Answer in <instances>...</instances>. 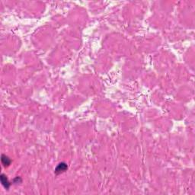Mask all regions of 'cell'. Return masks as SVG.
Here are the masks:
<instances>
[{
  "instance_id": "6da1fadb",
  "label": "cell",
  "mask_w": 195,
  "mask_h": 195,
  "mask_svg": "<svg viewBox=\"0 0 195 195\" xmlns=\"http://www.w3.org/2000/svg\"><path fill=\"white\" fill-rule=\"evenodd\" d=\"M67 165H66V163H64V162H62V163H59L58 166H57V167L56 168V169H55V173L57 174V175H59V174H61V173L64 172L67 169Z\"/></svg>"
},
{
  "instance_id": "3957f363",
  "label": "cell",
  "mask_w": 195,
  "mask_h": 195,
  "mask_svg": "<svg viewBox=\"0 0 195 195\" xmlns=\"http://www.w3.org/2000/svg\"><path fill=\"white\" fill-rule=\"evenodd\" d=\"M1 160H2V165L5 166V167H8L9 166H10L11 164V159H9V157L6 156L5 155H2V157H1Z\"/></svg>"
},
{
  "instance_id": "7a4b0ae2",
  "label": "cell",
  "mask_w": 195,
  "mask_h": 195,
  "mask_svg": "<svg viewBox=\"0 0 195 195\" xmlns=\"http://www.w3.org/2000/svg\"><path fill=\"white\" fill-rule=\"evenodd\" d=\"M0 180H1V182H2V184L3 185L5 188L6 190H9V188L11 186V183L9 182V180L7 178V177L4 174H2L1 176H0Z\"/></svg>"
}]
</instances>
